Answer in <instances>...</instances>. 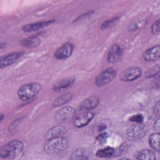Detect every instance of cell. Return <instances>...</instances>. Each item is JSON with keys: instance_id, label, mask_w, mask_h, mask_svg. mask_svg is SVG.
Listing matches in <instances>:
<instances>
[{"instance_id": "1", "label": "cell", "mask_w": 160, "mask_h": 160, "mask_svg": "<svg viewBox=\"0 0 160 160\" xmlns=\"http://www.w3.org/2000/svg\"><path fill=\"white\" fill-rule=\"evenodd\" d=\"M68 146V139L62 136L46 140L44 145V151L48 154L54 155L64 151Z\"/></svg>"}, {"instance_id": "2", "label": "cell", "mask_w": 160, "mask_h": 160, "mask_svg": "<svg viewBox=\"0 0 160 160\" xmlns=\"http://www.w3.org/2000/svg\"><path fill=\"white\" fill-rule=\"evenodd\" d=\"M23 143L19 140H13L4 145L0 151V157L2 159H14L22 154Z\"/></svg>"}, {"instance_id": "3", "label": "cell", "mask_w": 160, "mask_h": 160, "mask_svg": "<svg viewBox=\"0 0 160 160\" xmlns=\"http://www.w3.org/2000/svg\"><path fill=\"white\" fill-rule=\"evenodd\" d=\"M41 90V85L38 82H32L22 86L18 91L19 98L23 101H28L33 98Z\"/></svg>"}, {"instance_id": "4", "label": "cell", "mask_w": 160, "mask_h": 160, "mask_svg": "<svg viewBox=\"0 0 160 160\" xmlns=\"http://www.w3.org/2000/svg\"><path fill=\"white\" fill-rule=\"evenodd\" d=\"M148 131L147 126L141 123H137L131 126L126 132L127 138L130 141H136L142 138Z\"/></svg>"}, {"instance_id": "5", "label": "cell", "mask_w": 160, "mask_h": 160, "mask_svg": "<svg viewBox=\"0 0 160 160\" xmlns=\"http://www.w3.org/2000/svg\"><path fill=\"white\" fill-rule=\"evenodd\" d=\"M76 114V109L71 106H66L59 110L54 116V121L57 123H62L73 119Z\"/></svg>"}, {"instance_id": "6", "label": "cell", "mask_w": 160, "mask_h": 160, "mask_svg": "<svg viewBox=\"0 0 160 160\" xmlns=\"http://www.w3.org/2000/svg\"><path fill=\"white\" fill-rule=\"evenodd\" d=\"M116 71L112 68H109L100 73L95 79V84L98 87L103 86L111 81L116 76Z\"/></svg>"}, {"instance_id": "7", "label": "cell", "mask_w": 160, "mask_h": 160, "mask_svg": "<svg viewBox=\"0 0 160 160\" xmlns=\"http://www.w3.org/2000/svg\"><path fill=\"white\" fill-rule=\"evenodd\" d=\"M94 118V114L89 111L78 112L73 119L74 126L78 128H82L86 126Z\"/></svg>"}, {"instance_id": "8", "label": "cell", "mask_w": 160, "mask_h": 160, "mask_svg": "<svg viewBox=\"0 0 160 160\" xmlns=\"http://www.w3.org/2000/svg\"><path fill=\"white\" fill-rule=\"evenodd\" d=\"M141 73V69L138 67L129 68L122 72L120 79L123 81H132L139 78Z\"/></svg>"}, {"instance_id": "9", "label": "cell", "mask_w": 160, "mask_h": 160, "mask_svg": "<svg viewBox=\"0 0 160 160\" xmlns=\"http://www.w3.org/2000/svg\"><path fill=\"white\" fill-rule=\"evenodd\" d=\"M99 103V99L96 96H91L84 99L79 106L78 112L89 111L98 106Z\"/></svg>"}, {"instance_id": "10", "label": "cell", "mask_w": 160, "mask_h": 160, "mask_svg": "<svg viewBox=\"0 0 160 160\" xmlns=\"http://www.w3.org/2000/svg\"><path fill=\"white\" fill-rule=\"evenodd\" d=\"M75 82L74 77H68L58 81L53 86V89L57 92H62L71 88Z\"/></svg>"}, {"instance_id": "11", "label": "cell", "mask_w": 160, "mask_h": 160, "mask_svg": "<svg viewBox=\"0 0 160 160\" xmlns=\"http://www.w3.org/2000/svg\"><path fill=\"white\" fill-rule=\"evenodd\" d=\"M122 51L121 47L118 44H113L108 53V60L110 63H115L121 59Z\"/></svg>"}, {"instance_id": "12", "label": "cell", "mask_w": 160, "mask_h": 160, "mask_svg": "<svg viewBox=\"0 0 160 160\" xmlns=\"http://www.w3.org/2000/svg\"><path fill=\"white\" fill-rule=\"evenodd\" d=\"M72 51L73 46L70 43H66L56 50L54 56L58 59H65L71 55Z\"/></svg>"}, {"instance_id": "13", "label": "cell", "mask_w": 160, "mask_h": 160, "mask_svg": "<svg viewBox=\"0 0 160 160\" xmlns=\"http://www.w3.org/2000/svg\"><path fill=\"white\" fill-rule=\"evenodd\" d=\"M21 53L14 52L4 56L0 59V68H4L13 64L21 56Z\"/></svg>"}, {"instance_id": "14", "label": "cell", "mask_w": 160, "mask_h": 160, "mask_svg": "<svg viewBox=\"0 0 160 160\" xmlns=\"http://www.w3.org/2000/svg\"><path fill=\"white\" fill-rule=\"evenodd\" d=\"M54 22V20L52 19V20H48V21H44L38 22H35V23L28 24L22 27V30L24 32H32V31H37L39 29L43 28L46 26L50 25L51 24H52Z\"/></svg>"}, {"instance_id": "15", "label": "cell", "mask_w": 160, "mask_h": 160, "mask_svg": "<svg viewBox=\"0 0 160 160\" xmlns=\"http://www.w3.org/2000/svg\"><path fill=\"white\" fill-rule=\"evenodd\" d=\"M66 132V129L62 126H56L49 129L44 136V139L48 140L54 138L62 136Z\"/></svg>"}, {"instance_id": "16", "label": "cell", "mask_w": 160, "mask_h": 160, "mask_svg": "<svg viewBox=\"0 0 160 160\" xmlns=\"http://www.w3.org/2000/svg\"><path fill=\"white\" fill-rule=\"evenodd\" d=\"M159 45L152 47L146 50L143 54V58L146 61H154L159 58Z\"/></svg>"}, {"instance_id": "17", "label": "cell", "mask_w": 160, "mask_h": 160, "mask_svg": "<svg viewBox=\"0 0 160 160\" xmlns=\"http://www.w3.org/2000/svg\"><path fill=\"white\" fill-rule=\"evenodd\" d=\"M41 43V40L38 36H31L28 38H26L21 41V44L22 46L28 48H34L38 46Z\"/></svg>"}, {"instance_id": "18", "label": "cell", "mask_w": 160, "mask_h": 160, "mask_svg": "<svg viewBox=\"0 0 160 160\" xmlns=\"http://www.w3.org/2000/svg\"><path fill=\"white\" fill-rule=\"evenodd\" d=\"M72 98V95L71 93L68 92V93L63 94L59 96V97H58L56 99H54V101L52 102V106L54 108L59 107L60 106H62V105L67 103L68 102L70 101L71 100Z\"/></svg>"}, {"instance_id": "19", "label": "cell", "mask_w": 160, "mask_h": 160, "mask_svg": "<svg viewBox=\"0 0 160 160\" xmlns=\"http://www.w3.org/2000/svg\"><path fill=\"white\" fill-rule=\"evenodd\" d=\"M136 158L142 160H154L156 159V154L152 150L143 149L137 154Z\"/></svg>"}, {"instance_id": "20", "label": "cell", "mask_w": 160, "mask_h": 160, "mask_svg": "<svg viewBox=\"0 0 160 160\" xmlns=\"http://www.w3.org/2000/svg\"><path fill=\"white\" fill-rule=\"evenodd\" d=\"M159 140L160 134L159 132L152 134L149 138V144L150 147L157 152L159 151Z\"/></svg>"}, {"instance_id": "21", "label": "cell", "mask_w": 160, "mask_h": 160, "mask_svg": "<svg viewBox=\"0 0 160 160\" xmlns=\"http://www.w3.org/2000/svg\"><path fill=\"white\" fill-rule=\"evenodd\" d=\"M87 151L84 148H78L76 149L71 154L70 159H78V160H84L88 159Z\"/></svg>"}, {"instance_id": "22", "label": "cell", "mask_w": 160, "mask_h": 160, "mask_svg": "<svg viewBox=\"0 0 160 160\" xmlns=\"http://www.w3.org/2000/svg\"><path fill=\"white\" fill-rule=\"evenodd\" d=\"M115 154V149L111 147H106L99 149L96 152V156L99 158H109Z\"/></svg>"}, {"instance_id": "23", "label": "cell", "mask_w": 160, "mask_h": 160, "mask_svg": "<svg viewBox=\"0 0 160 160\" xmlns=\"http://www.w3.org/2000/svg\"><path fill=\"white\" fill-rule=\"evenodd\" d=\"M159 65L157 64L156 66L151 68V69H148L146 72V76L147 78H152L154 76H156V75L159 74Z\"/></svg>"}, {"instance_id": "24", "label": "cell", "mask_w": 160, "mask_h": 160, "mask_svg": "<svg viewBox=\"0 0 160 160\" xmlns=\"http://www.w3.org/2000/svg\"><path fill=\"white\" fill-rule=\"evenodd\" d=\"M119 19V18H114L113 19H109V20H107L106 21H104L102 25H101V29H106V28H108V27L111 26V25H112L113 24H114L116 21H118Z\"/></svg>"}, {"instance_id": "25", "label": "cell", "mask_w": 160, "mask_h": 160, "mask_svg": "<svg viewBox=\"0 0 160 160\" xmlns=\"http://www.w3.org/2000/svg\"><path fill=\"white\" fill-rule=\"evenodd\" d=\"M129 119H130L131 121H132V122H136V123H141L143 121L144 117L142 114H135V115L132 116Z\"/></svg>"}, {"instance_id": "26", "label": "cell", "mask_w": 160, "mask_h": 160, "mask_svg": "<svg viewBox=\"0 0 160 160\" xmlns=\"http://www.w3.org/2000/svg\"><path fill=\"white\" fill-rule=\"evenodd\" d=\"M159 24H160L159 19L157 20L155 22L153 23V24L151 26V31L152 34H156L159 32Z\"/></svg>"}, {"instance_id": "27", "label": "cell", "mask_w": 160, "mask_h": 160, "mask_svg": "<svg viewBox=\"0 0 160 160\" xmlns=\"http://www.w3.org/2000/svg\"><path fill=\"white\" fill-rule=\"evenodd\" d=\"M108 137V136L106 132H102L96 137V140L100 144H104L106 141Z\"/></svg>"}, {"instance_id": "28", "label": "cell", "mask_w": 160, "mask_h": 160, "mask_svg": "<svg viewBox=\"0 0 160 160\" xmlns=\"http://www.w3.org/2000/svg\"><path fill=\"white\" fill-rule=\"evenodd\" d=\"M153 111H154V113L157 116L159 115V101H158L157 103L155 104Z\"/></svg>"}, {"instance_id": "29", "label": "cell", "mask_w": 160, "mask_h": 160, "mask_svg": "<svg viewBox=\"0 0 160 160\" xmlns=\"http://www.w3.org/2000/svg\"><path fill=\"white\" fill-rule=\"evenodd\" d=\"M159 128H160V119L159 118H158L154 124V131L158 132L159 131Z\"/></svg>"}, {"instance_id": "30", "label": "cell", "mask_w": 160, "mask_h": 160, "mask_svg": "<svg viewBox=\"0 0 160 160\" xmlns=\"http://www.w3.org/2000/svg\"><path fill=\"white\" fill-rule=\"evenodd\" d=\"M93 12H94V11H91V12H87V13H86V14H82L81 16L78 17V18L74 21V22H76V21H77L79 20V19H82V18H84V16H85V17H86V16H91V14H92Z\"/></svg>"}, {"instance_id": "31", "label": "cell", "mask_w": 160, "mask_h": 160, "mask_svg": "<svg viewBox=\"0 0 160 160\" xmlns=\"http://www.w3.org/2000/svg\"><path fill=\"white\" fill-rule=\"evenodd\" d=\"M106 128V126L105 125H100L99 127H98V131H102L103 130H104Z\"/></svg>"}, {"instance_id": "32", "label": "cell", "mask_w": 160, "mask_h": 160, "mask_svg": "<svg viewBox=\"0 0 160 160\" xmlns=\"http://www.w3.org/2000/svg\"><path fill=\"white\" fill-rule=\"evenodd\" d=\"M3 118H4V116L2 114H1V122H2V121H3Z\"/></svg>"}]
</instances>
